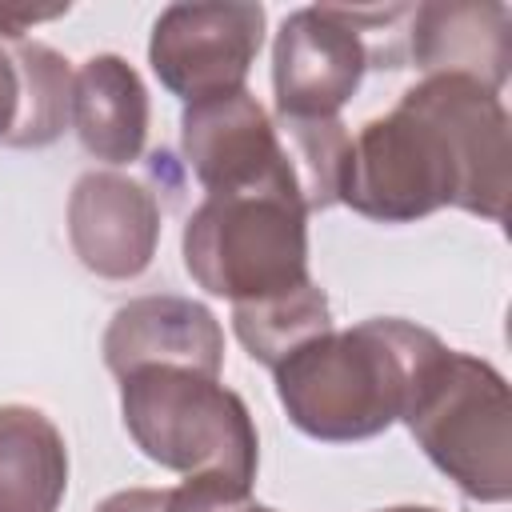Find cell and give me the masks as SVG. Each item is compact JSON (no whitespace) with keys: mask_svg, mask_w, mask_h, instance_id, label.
<instances>
[{"mask_svg":"<svg viewBox=\"0 0 512 512\" xmlns=\"http://www.w3.org/2000/svg\"><path fill=\"white\" fill-rule=\"evenodd\" d=\"M508 188L512 144L500 92L468 76H424L388 116L352 136L336 204L376 224H412L440 208L500 224Z\"/></svg>","mask_w":512,"mask_h":512,"instance_id":"cell-1","label":"cell"},{"mask_svg":"<svg viewBox=\"0 0 512 512\" xmlns=\"http://www.w3.org/2000/svg\"><path fill=\"white\" fill-rule=\"evenodd\" d=\"M440 348L436 332L400 316L328 328L272 368L276 400L312 440H372L404 420L416 380Z\"/></svg>","mask_w":512,"mask_h":512,"instance_id":"cell-2","label":"cell"},{"mask_svg":"<svg viewBox=\"0 0 512 512\" xmlns=\"http://www.w3.org/2000/svg\"><path fill=\"white\" fill-rule=\"evenodd\" d=\"M120 416L132 444L180 476H220L252 488L260 436L240 392L196 368L152 364L120 376Z\"/></svg>","mask_w":512,"mask_h":512,"instance_id":"cell-3","label":"cell"},{"mask_svg":"<svg viewBox=\"0 0 512 512\" xmlns=\"http://www.w3.org/2000/svg\"><path fill=\"white\" fill-rule=\"evenodd\" d=\"M404 424L468 500L504 504L512 496V400L488 360L444 344L420 372Z\"/></svg>","mask_w":512,"mask_h":512,"instance_id":"cell-4","label":"cell"},{"mask_svg":"<svg viewBox=\"0 0 512 512\" xmlns=\"http://www.w3.org/2000/svg\"><path fill=\"white\" fill-rule=\"evenodd\" d=\"M184 268L228 304L288 292L308 276V212L292 188L216 192L196 204L180 236Z\"/></svg>","mask_w":512,"mask_h":512,"instance_id":"cell-5","label":"cell"},{"mask_svg":"<svg viewBox=\"0 0 512 512\" xmlns=\"http://www.w3.org/2000/svg\"><path fill=\"white\" fill-rule=\"evenodd\" d=\"M264 4H168L148 40L156 80L184 104L240 92L260 44Z\"/></svg>","mask_w":512,"mask_h":512,"instance_id":"cell-6","label":"cell"},{"mask_svg":"<svg viewBox=\"0 0 512 512\" xmlns=\"http://www.w3.org/2000/svg\"><path fill=\"white\" fill-rule=\"evenodd\" d=\"M364 36L340 4L296 8L284 16L272 44V96L276 116L328 120L356 96L368 72Z\"/></svg>","mask_w":512,"mask_h":512,"instance_id":"cell-7","label":"cell"},{"mask_svg":"<svg viewBox=\"0 0 512 512\" xmlns=\"http://www.w3.org/2000/svg\"><path fill=\"white\" fill-rule=\"evenodd\" d=\"M180 152L192 176L200 180L204 196L248 192V188H292L296 192V180L280 152L276 124L248 88L184 104Z\"/></svg>","mask_w":512,"mask_h":512,"instance_id":"cell-8","label":"cell"},{"mask_svg":"<svg viewBox=\"0 0 512 512\" xmlns=\"http://www.w3.org/2000/svg\"><path fill=\"white\" fill-rule=\"evenodd\" d=\"M68 244L100 280H136L160 248V200L148 184L92 168L68 196Z\"/></svg>","mask_w":512,"mask_h":512,"instance_id":"cell-9","label":"cell"},{"mask_svg":"<svg viewBox=\"0 0 512 512\" xmlns=\"http://www.w3.org/2000/svg\"><path fill=\"white\" fill-rule=\"evenodd\" d=\"M100 352L116 380L152 364L220 376L224 328L212 316V308L192 296H136L112 312Z\"/></svg>","mask_w":512,"mask_h":512,"instance_id":"cell-10","label":"cell"},{"mask_svg":"<svg viewBox=\"0 0 512 512\" xmlns=\"http://www.w3.org/2000/svg\"><path fill=\"white\" fill-rule=\"evenodd\" d=\"M408 64L500 92L512 68V12L496 0H428L408 20Z\"/></svg>","mask_w":512,"mask_h":512,"instance_id":"cell-11","label":"cell"},{"mask_svg":"<svg viewBox=\"0 0 512 512\" xmlns=\"http://www.w3.org/2000/svg\"><path fill=\"white\" fill-rule=\"evenodd\" d=\"M68 124L92 160L112 168L140 160L152 124V100L140 72L116 52L88 56L72 72Z\"/></svg>","mask_w":512,"mask_h":512,"instance_id":"cell-12","label":"cell"},{"mask_svg":"<svg viewBox=\"0 0 512 512\" xmlns=\"http://www.w3.org/2000/svg\"><path fill=\"white\" fill-rule=\"evenodd\" d=\"M72 112V68L40 40L0 36V144L44 148L60 140Z\"/></svg>","mask_w":512,"mask_h":512,"instance_id":"cell-13","label":"cell"},{"mask_svg":"<svg viewBox=\"0 0 512 512\" xmlns=\"http://www.w3.org/2000/svg\"><path fill=\"white\" fill-rule=\"evenodd\" d=\"M64 492V432L32 404H0V512H56Z\"/></svg>","mask_w":512,"mask_h":512,"instance_id":"cell-14","label":"cell"},{"mask_svg":"<svg viewBox=\"0 0 512 512\" xmlns=\"http://www.w3.org/2000/svg\"><path fill=\"white\" fill-rule=\"evenodd\" d=\"M328 328H332V304L316 280H304L264 300L232 304V332L244 344V352L264 368H276L284 356H292L300 344H308Z\"/></svg>","mask_w":512,"mask_h":512,"instance_id":"cell-15","label":"cell"},{"mask_svg":"<svg viewBox=\"0 0 512 512\" xmlns=\"http://www.w3.org/2000/svg\"><path fill=\"white\" fill-rule=\"evenodd\" d=\"M280 152L288 160V172L296 180V192L304 200V212H328L340 200V176L348 160L352 132L344 128L340 116L328 120H292V116H272Z\"/></svg>","mask_w":512,"mask_h":512,"instance_id":"cell-16","label":"cell"},{"mask_svg":"<svg viewBox=\"0 0 512 512\" xmlns=\"http://www.w3.org/2000/svg\"><path fill=\"white\" fill-rule=\"evenodd\" d=\"M168 512H276L252 500V488H236L220 476H184L180 488H168Z\"/></svg>","mask_w":512,"mask_h":512,"instance_id":"cell-17","label":"cell"},{"mask_svg":"<svg viewBox=\"0 0 512 512\" xmlns=\"http://www.w3.org/2000/svg\"><path fill=\"white\" fill-rule=\"evenodd\" d=\"M96 512H168V488H124L104 496Z\"/></svg>","mask_w":512,"mask_h":512,"instance_id":"cell-18","label":"cell"},{"mask_svg":"<svg viewBox=\"0 0 512 512\" xmlns=\"http://www.w3.org/2000/svg\"><path fill=\"white\" fill-rule=\"evenodd\" d=\"M376 512H440L432 504H396V508H376Z\"/></svg>","mask_w":512,"mask_h":512,"instance_id":"cell-19","label":"cell"}]
</instances>
